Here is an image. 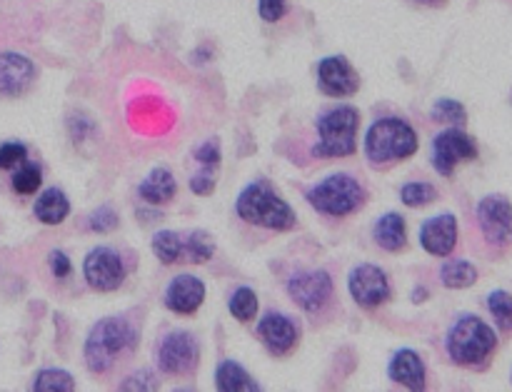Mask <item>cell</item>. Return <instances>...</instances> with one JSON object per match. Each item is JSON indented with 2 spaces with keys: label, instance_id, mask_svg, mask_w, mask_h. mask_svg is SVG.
Returning <instances> with one entry per match:
<instances>
[{
  "label": "cell",
  "instance_id": "52a82bcc",
  "mask_svg": "<svg viewBox=\"0 0 512 392\" xmlns=\"http://www.w3.org/2000/svg\"><path fill=\"white\" fill-rule=\"evenodd\" d=\"M83 275L85 283L98 293H113L120 285L125 283V270L123 258L110 248H95L85 255L83 260Z\"/></svg>",
  "mask_w": 512,
  "mask_h": 392
},
{
  "label": "cell",
  "instance_id": "83f0119b",
  "mask_svg": "<svg viewBox=\"0 0 512 392\" xmlns=\"http://www.w3.org/2000/svg\"><path fill=\"white\" fill-rule=\"evenodd\" d=\"M35 392H70L75 390L73 375H68L65 370H43V373L35 378L33 385Z\"/></svg>",
  "mask_w": 512,
  "mask_h": 392
},
{
  "label": "cell",
  "instance_id": "f1b7e54d",
  "mask_svg": "<svg viewBox=\"0 0 512 392\" xmlns=\"http://www.w3.org/2000/svg\"><path fill=\"white\" fill-rule=\"evenodd\" d=\"M433 118L438 120V123L450 125V128H460V125L468 123V113H465L463 103H458V100H448V98L435 103Z\"/></svg>",
  "mask_w": 512,
  "mask_h": 392
},
{
  "label": "cell",
  "instance_id": "7c38bea8",
  "mask_svg": "<svg viewBox=\"0 0 512 392\" xmlns=\"http://www.w3.org/2000/svg\"><path fill=\"white\" fill-rule=\"evenodd\" d=\"M478 223L493 245L512 243V205L503 195H488L478 205Z\"/></svg>",
  "mask_w": 512,
  "mask_h": 392
},
{
  "label": "cell",
  "instance_id": "4fadbf2b",
  "mask_svg": "<svg viewBox=\"0 0 512 392\" xmlns=\"http://www.w3.org/2000/svg\"><path fill=\"white\" fill-rule=\"evenodd\" d=\"M318 83L320 90L330 98H348V95L358 93L360 88L358 73L343 55H330V58L320 60Z\"/></svg>",
  "mask_w": 512,
  "mask_h": 392
},
{
  "label": "cell",
  "instance_id": "8992f818",
  "mask_svg": "<svg viewBox=\"0 0 512 392\" xmlns=\"http://www.w3.org/2000/svg\"><path fill=\"white\" fill-rule=\"evenodd\" d=\"M308 203L313 205L318 213L330 215V218H345V215L363 208L365 190L355 178L338 173L325 178L323 183L315 185L313 190H308Z\"/></svg>",
  "mask_w": 512,
  "mask_h": 392
},
{
  "label": "cell",
  "instance_id": "5bb4252c",
  "mask_svg": "<svg viewBox=\"0 0 512 392\" xmlns=\"http://www.w3.org/2000/svg\"><path fill=\"white\" fill-rule=\"evenodd\" d=\"M455 243H458V220H455V215H435L420 228V245L425 248V253L435 255V258H448L455 250Z\"/></svg>",
  "mask_w": 512,
  "mask_h": 392
},
{
  "label": "cell",
  "instance_id": "5b68a950",
  "mask_svg": "<svg viewBox=\"0 0 512 392\" xmlns=\"http://www.w3.org/2000/svg\"><path fill=\"white\" fill-rule=\"evenodd\" d=\"M495 345H498V338H495L493 328L475 315H465L450 328L445 348H448L453 363L470 368V365H483L495 350Z\"/></svg>",
  "mask_w": 512,
  "mask_h": 392
},
{
  "label": "cell",
  "instance_id": "8fae6325",
  "mask_svg": "<svg viewBox=\"0 0 512 392\" xmlns=\"http://www.w3.org/2000/svg\"><path fill=\"white\" fill-rule=\"evenodd\" d=\"M350 298L363 308H380L390 300V280L378 265H358L348 278Z\"/></svg>",
  "mask_w": 512,
  "mask_h": 392
},
{
  "label": "cell",
  "instance_id": "d6a6232c",
  "mask_svg": "<svg viewBox=\"0 0 512 392\" xmlns=\"http://www.w3.org/2000/svg\"><path fill=\"white\" fill-rule=\"evenodd\" d=\"M88 225L93 233H110V230L118 225V215H115V210L110 208V205H100V208L90 215Z\"/></svg>",
  "mask_w": 512,
  "mask_h": 392
},
{
  "label": "cell",
  "instance_id": "d590c367",
  "mask_svg": "<svg viewBox=\"0 0 512 392\" xmlns=\"http://www.w3.org/2000/svg\"><path fill=\"white\" fill-rule=\"evenodd\" d=\"M48 265H50V273H53L58 280L68 278V275L73 273V265H70V258L63 253V250H53V253L48 255Z\"/></svg>",
  "mask_w": 512,
  "mask_h": 392
},
{
  "label": "cell",
  "instance_id": "2e32d148",
  "mask_svg": "<svg viewBox=\"0 0 512 392\" xmlns=\"http://www.w3.org/2000/svg\"><path fill=\"white\" fill-rule=\"evenodd\" d=\"M203 300H205L203 280L193 278V275H178V278L168 285V293H165V308H168L170 313L193 315L195 310L203 305Z\"/></svg>",
  "mask_w": 512,
  "mask_h": 392
},
{
  "label": "cell",
  "instance_id": "e575fe53",
  "mask_svg": "<svg viewBox=\"0 0 512 392\" xmlns=\"http://www.w3.org/2000/svg\"><path fill=\"white\" fill-rule=\"evenodd\" d=\"M288 10V0H258V13L260 18L268 20V23H275L280 20Z\"/></svg>",
  "mask_w": 512,
  "mask_h": 392
},
{
  "label": "cell",
  "instance_id": "4dcf8cb0",
  "mask_svg": "<svg viewBox=\"0 0 512 392\" xmlns=\"http://www.w3.org/2000/svg\"><path fill=\"white\" fill-rule=\"evenodd\" d=\"M400 200H403L408 208H425L433 200H438V190L430 183H408L400 190Z\"/></svg>",
  "mask_w": 512,
  "mask_h": 392
},
{
  "label": "cell",
  "instance_id": "d4e9b609",
  "mask_svg": "<svg viewBox=\"0 0 512 392\" xmlns=\"http://www.w3.org/2000/svg\"><path fill=\"white\" fill-rule=\"evenodd\" d=\"M230 315L240 323H253L258 315V295L250 288H238L230 298Z\"/></svg>",
  "mask_w": 512,
  "mask_h": 392
},
{
  "label": "cell",
  "instance_id": "836d02e7",
  "mask_svg": "<svg viewBox=\"0 0 512 392\" xmlns=\"http://www.w3.org/2000/svg\"><path fill=\"white\" fill-rule=\"evenodd\" d=\"M195 160L203 163V168H220V143L218 140H208L195 150Z\"/></svg>",
  "mask_w": 512,
  "mask_h": 392
},
{
  "label": "cell",
  "instance_id": "3957f363",
  "mask_svg": "<svg viewBox=\"0 0 512 392\" xmlns=\"http://www.w3.org/2000/svg\"><path fill=\"white\" fill-rule=\"evenodd\" d=\"M418 150V133L400 118H383L370 125L365 135V155L370 163L383 165L405 160Z\"/></svg>",
  "mask_w": 512,
  "mask_h": 392
},
{
  "label": "cell",
  "instance_id": "e0dca14e",
  "mask_svg": "<svg viewBox=\"0 0 512 392\" xmlns=\"http://www.w3.org/2000/svg\"><path fill=\"white\" fill-rule=\"evenodd\" d=\"M258 335L273 355H285L298 343V328H295L293 320L280 313L265 315L258 325Z\"/></svg>",
  "mask_w": 512,
  "mask_h": 392
},
{
  "label": "cell",
  "instance_id": "1f68e13d",
  "mask_svg": "<svg viewBox=\"0 0 512 392\" xmlns=\"http://www.w3.org/2000/svg\"><path fill=\"white\" fill-rule=\"evenodd\" d=\"M28 150L23 143H3L0 145V170H13L25 163Z\"/></svg>",
  "mask_w": 512,
  "mask_h": 392
},
{
  "label": "cell",
  "instance_id": "74e56055",
  "mask_svg": "<svg viewBox=\"0 0 512 392\" xmlns=\"http://www.w3.org/2000/svg\"><path fill=\"white\" fill-rule=\"evenodd\" d=\"M120 390H158V380H155L153 373H148V370H140L133 378L125 380V383L120 385Z\"/></svg>",
  "mask_w": 512,
  "mask_h": 392
},
{
  "label": "cell",
  "instance_id": "9c48e42d",
  "mask_svg": "<svg viewBox=\"0 0 512 392\" xmlns=\"http://www.w3.org/2000/svg\"><path fill=\"white\" fill-rule=\"evenodd\" d=\"M200 360L198 340L188 330H173L165 335L158 350V365L165 375H188L193 373Z\"/></svg>",
  "mask_w": 512,
  "mask_h": 392
},
{
  "label": "cell",
  "instance_id": "8d00e7d4",
  "mask_svg": "<svg viewBox=\"0 0 512 392\" xmlns=\"http://www.w3.org/2000/svg\"><path fill=\"white\" fill-rule=\"evenodd\" d=\"M215 170H218V168H203V173H198L193 180H190V190H193L195 195H210V193H213Z\"/></svg>",
  "mask_w": 512,
  "mask_h": 392
},
{
  "label": "cell",
  "instance_id": "cb8c5ba5",
  "mask_svg": "<svg viewBox=\"0 0 512 392\" xmlns=\"http://www.w3.org/2000/svg\"><path fill=\"white\" fill-rule=\"evenodd\" d=\"M183 250L185 243L173 230H160V233L153 235V253L163 265H173L183 255Z\"/></svg>",
  "mask_w": 512,
  "mask_h": 392
},
{
  "label": "cell",
  "instance_id": "277c9868",
  "mask_svg": "<svg viewBox=\"0 0 512 392\" xmlns=\"http://www.w3.org/2000/svg\"><path fill=\"white\" fill-rule=\"evenodd\" d=\"M358 125L360 115L353 105H338L320 115L318 133L320 140L315 145L318 158H348L358 148Z\"/></svg>",
  "mask_w": 512,
  "mask_h": 392
},
{
  "label": "cell",
  "instance_id": "ac0fdd59",
  "mask_svg": "<svg viewBox=\"0 0 512 392\" xmlns=\"http://www.w3.org/2000/svg\"><path fill=\"white\" fill-rule=\"evenodd\" d=\"M388 375L393 383L408 390H425V365L415 350H398L388 365Z\"/></svg>",
  "mask_w": 512,
  "mask_h": 392
},
{
  "label": "cell",
  "instance_id": "ba28073f",
  "mask_svg": "<svg viewBox=\"0 0 512 392\" xmlns=\"http://www.w3.org/2000/svg\"><path fill=\"white\" fill-rule=\"evenodd\" d=\"M478 158V143L460 128H448L433 140V165L440 175L450 178L463 160Z\"/></svg>",
  "mask_w": 512,
  "mask_h": 392
},
{
  "label": "cell",
  "instance_id": "ffe728a7",
  "mask_svg": "<svg viewBox=\"0 0 512 392\" xmlns=\"http://www.w3.org/2000/svg\"><path fill=\"white\" fill-rule=\"evenodd\" d=\"M375 240L388 253H400L408 245V228H405L403 215L385 213L375 225Z\"/></svg>",
  "mask_w": 512,
  "mask_h": 392
},
{
  "label": "cell",
  "instance_id": "484cf974",
  "mask_svg": "<svg viewBox=\"0 0 512 392\" xmlns=\"http://www.w3.org/2000/svg\"><path fill=\"white\" fill-rule=\"evenodd\" d=\"M185 253H188V260L195 265H203L213 258L215 243L205 230H193L185 240Z\"/></svg>",
  "mask_w": 512,
  "mask_h": 392
},
{
  "label": "cell",
  "instance_id": "7a4b0ae2",
  "mask_svg": "<svg viewBox=\"0 0 512 392\" xmlns=\"http://www.w3.org/2000/svg\"><path fill=\"white\" fill-rule=\"evenodd\" d=\"M238 215L250 225H260L268 230H290L295 225V213L265 180L250 183L243 193L238 195Z\"/></svg>",
  "mask_w": 512,
  "mask_h": 392
},
{
  "label": "cell",
  "instance_id": "9a60e30c",
  "mask_svg": "<svg viewBox=\"0 0 512 392\" xmlns=\"http://www.w3.org/2000/svg\"><path fill=\"white\" fill-rule=\"evenodd\" d=\"M35 65L25 55L0 53V95H23L33 85Z\"/></svg>",
  "mask_w": 512,
  "mask_h": 392
},
{
  "label": "cell",
  "instance_id": "ab89813d",
  "mask_svg": "<svg viewBox=\"0 0 512 392\" xmlns=\"http://www.w3.org/2000/svg\"><path fill=\"white\" fill-rule=\"evenodd\" d=\"M418 3H425V5H440V3H445V0H418Z\"/></svg>",
  "mask_w": 512,
  "mask_h": 392
},
{
  "label": "cell",
  "instance_id": "6da1fadb",
  "mask_svg": "<svg viewBox=\"0 0 512 392\" xmlns=\"http://www.w3.org/2000/svg\"><path fill=\"white\" fill-rule=\"evenodd\" d=\"M138 343V333L123 318H103L85 340V363L90 373H108L120 355L130 353Z\"/></svg>",
  "mask_w": 512,
  "mask_h": 392
},
{
  "label": "cell",
  "instance_id": "30bf717a",
  "mask_svg": "<svg viewBox=\"0 0 512 392\" xmlns=\"http://www.w3.org/2000/svg\"><path fill=\"white\" fill-rule=\"evenodd\" d=\"M288 293L305 313H318L333 295V278L325 270H303L288 280Z\"/></svg>",
  "mask_w": 512,
  "mask_h": 392
},
{
  "label": "cell",
  "instance_id": "7402d4cb",
  "mask_svg": "<svg viewBox=\"0 0 512 392\" xmlns=\"http://www.w3.org/2000/svg\"><path fill=\"white\" fill-rule=\"evenodd\" d=\"M68 213H70V203L68 198H65L63 190L58 188L45 190V193L38 198V203H35V218L45 225L63 223V220L68 218Z\"/></svg>",
  "mask_w": 512,
  "mask_h": 392
},
{
  "label": "cell",
  "instance_id": "603a6c76",
  "mask_svg": "<svg viewBox=\"0 0 512 392\" xmlns=\"http://www.w3.org/2000/svg\"><path fill=\"white\" fill-rule=\"evenodd\" d=\"M440 280H443L445 288L450 290L473 288V285L478 283V270H475V265L468 263V260H450V263H445L443 270H440Z\"/></svg>",
  "mask_w": 512,
  "mask_h": 392
},
{
  "label": "cell",
  "instance_id": "4316f807",
  "mask_svg": "<svg viewBox=\"0 0 512 392\" xmlns=\"http://www.w3.org/2000/svg\"><path fill=\"white\" fill-rule=\"evenodd\" d=\"M488 308L498 328L503 333H512V295L508 290H493L488 298Z\"/></svg>",
  "mask_w": 512,
  "mask_h": 392
},
{
  "label": "cell",
  "instance_id": "f35d334b",
  "mask_svg": "<svg viewBox=\"0 0 512 392\" xmlns=\"http://www.w3.org/2000/svg\"><path fill=\"white\" fill-rule=\"evenodd\" d=\"M425 298H428V293H425L423 288H420V290H415V293H413V303H423Z\"/></svg>",
  "mask_w": 512,
  "mask_h": 392
},
{
  "label": "cell",
  "instance_id": "f546056e",
  "mask_svg": "<svg viewBox=\"0 0 512 392\" xmlns=\"http://www.w3.org/2000/svg\"><path fill=\"white\" fill-rule=\"evenodd\" d=\"M43 185V173L35 163H23L13 175V190L20 195H33Z\"/></svg>",
  "mask_w": 512,
  "mask_h": 392
},
{
  "label": "cell",
  "instance_id": "d6986e66",
  "mask_svg": "<svg viewBox=\"0 0 512 392\" xmlns=\"http://www.w3.org/2000/svg\"><path fill=\"white\" fill-rule=\"evenodd\" d=\"M140 198L150 205H165L175 198V178L168 168L150 170L138 188Z\"/></svg>",
  "mask_w": 512,
  "mask_h": 392
},
{
  "label": "cell",
  "instance_id": "44dd1931",
  "mask_svg": "<svg viewBox=\"0 0 512 392\" xmlns=\"http://www.w3.org/2000/svg\"><path fill=\"white\" fill-rule=\"evenodd\" d=\"M215 388L220 392H258L260 385L250 378V373L243 365L225 360L215 370Z\"/></svg>",
  "mask_w": 512,
  "mask_h": 392
}]
</instances>
